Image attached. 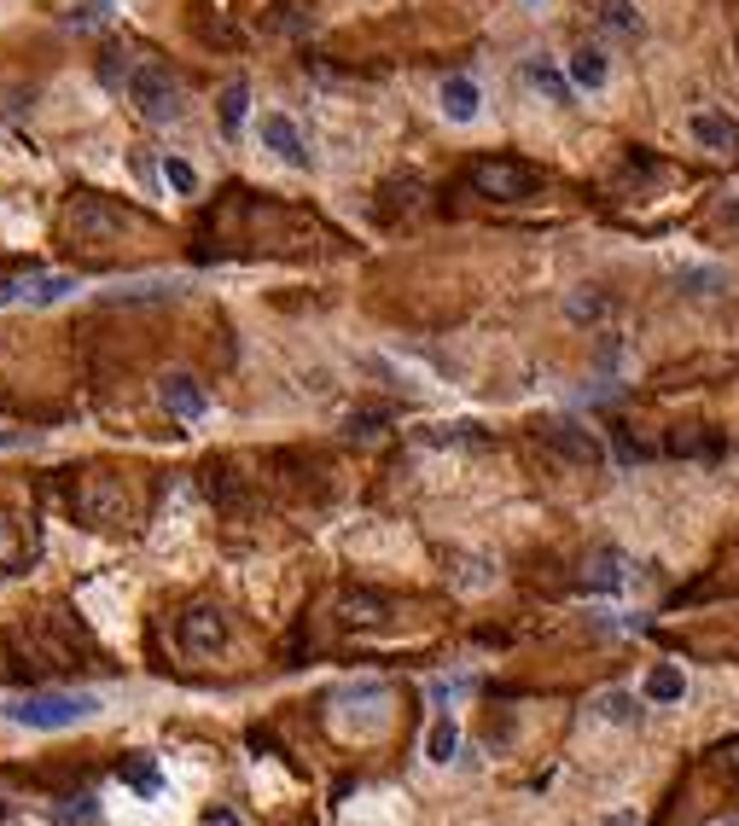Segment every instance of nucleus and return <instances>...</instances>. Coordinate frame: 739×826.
I'll list each match as a JSON object with an SVG mask.
<instances>
[{
	"label": "nucleus",
	"mask_w": 739,
	"mask_h": 826,
	"mask_svg": "<svg viewBox=\"0 0 739 826\" xmlns=\"http://www.w3.org/2000/svg\"><path fill=\"white\" fill-rule=\"evenodd\" d=\"M647 699H652V705H681V699H687L681 663H652V669H647Z\"/></svg>",
	"instance_id": "13"
},
{
	"label": "nucleus",
	"mask_w": 739,
	"mask_h": 826,
	"mask_svg": "<svg viewBox=\"0 0 739 826\" xmlns=\"http://www.w3.org/2000/svg\"><path fill=\"white\" fill-rule=\"evenodd\" d=\"M76 292V274H41V279H7L0 286V303H30V308H47Z\"/></svg>",
	"instance_id": "9"
},
{
	"label": "nucleus",
	"mask_w": 739,
	"mask_h": 826,
	"mask_svg": "<svg viewBox=\"0 0 739 826\" xmlns=\"http://www.w3.org/2000/svg\"><path fill=\"white\" fill-rule=\"evenodd\" d=\"M454 751H461V728H454L449 716L431 721V734H425V757L431 763H454Z\"/></svg>",
	"instance_id": "17"
},
{
	"label": "nucleus",
	"mask_w": 739,
	"mask_h": 826,
	"mask_svg": "<svg viewBox=\"0 0 739 826\" xmlns=\"http://www.w3.org/2000/svg\"><path fill=\"white\" fill-rule=\"evenodd\" d=\"M594 18H600V30H611L618 41H641L647 36V18L634 12V0H600Z\"/></svg>",
	"instance_id": "12"
},
{
	"label": "nucleus",
	"mask_w": 739,
	"mask_h": 826,
	"mask_svg": "<svg viewBox=\"0 0 739 826\" xmlns=\"http://www.w3.org/2000/svg\"><path fill=\"white\" fill-rule=\"evenodd\" d=\"M373 431H385V413H355L349 420V436H373Z\"/></svg>",
	"instance_id": "27"
},
{
	"label": "nucleus",
	"mask_w": 739,
	"mask_h": 826,
	"mask_svg": "<svg viewBox=\"0 0 739 826\" xmlns=\"http://www.w3.org/2000/svg\"><path fill=\"white\" fill-rule=\"evenodd\" d=\"M111 7H117V0H76V7H70V23H76V30H88V23H106Z\"/></svg>",
	"instance_id": "25"
},
{
	"label": "nucleus",
	"mask_w": 739,
	"mask_h": 826,
	"mask_svg": "<svg viewBox=\"0 0 739 826\" xmlns=\"http://www.w3.org/2000/svg\"><path fill=\"white\" fill-rule=\"evenodd\" d=\"M542 443L559 460H571V466H600V460H605L600 436L589 425H577V420H542Z\"/></svg>",
	"instance_id": "6"
},
{
	"label": "nucleus",
	"mask_w": 739,
	"mask_h": 826,
	"mask_svg": "<svg viewBox=\"0 0 739 826\" xmlns=\"http://www.w3.org/2000/svg\"><path fill=\"white\" fill-rule=\"evenodd\" d=\"M681 292H687V297H717V292H722V274H717V268H704V274H681Z\"/></svg>",
	"instance_id": "26"
},
{
	"label": "nucleus",
	"mask_w": 739,
	"mask_h": 826,
	"mask_svg": "<svg viewBox=\"0 0 739 826\" xmlns=\"http://www.w3.org/2000/svg\"><path fill=\"white\" fill-rule=\"evenodd\" d=\"M472 187H477L483 198L513 204V198H530V193H536V169H530V164H513V158H483V164H472Z\"/></svg>",
	"instance_id": "4"
},
{
	"label": "nucleus",
	"mask_w": 739,
	"mask_h": 826,
	"mask_svg": "<svg viewBox=\"0 0 739 826\" xmlns=\"http://www.w3.org/2000/svg\"><path fill=\"white\" fill-rule=\"evenodd\" d=\"M65 234H70V245L76 239H82V245H111V239H129L135 234V216L117 210V204H106V198H82V204H70Z\"/></svg>",
	"instance_id": "3"
},
{
	"label": "nucleus",
	"mask_w": 739,
	"mask_h": 826,
	"mask_svg": "<svg viewBox=\"0 0 739 826\" xmlns=\"http://www.w3.org/2000/svg\"><path fill=\"white\" fill-rule=\"evenodd\" d=\"M565 70H571V82L577 88H605V76H611V65H605V53H600V47H577V53L565 59Z\"/></svg>",
	"instance_id": "14"
},
{
	"label": "nucleus",
	"mask_w": 739,
	"mask_h": 826,
	"mask_svg": "<svg viewBox=\"0 0 739 826\" xmlns=\"http://www.w3.org/2000/svg\"><path fill=\"white\" fill-rule=\"evenodd\" d=\"M158 169H164V187H169V193H181V198L198 193V169H193L187 158H164Z\"/></svg>",
	"instance_id": "22"
},
{
	"label": "nucleus",
	"mask_w": 739,
	"mask_h": 826,
	"mask_svg": "<svg viewBox=\"0 0 739 826\" xmlns=\"http://www.w3.org/2000/svg\"><path fill=\"white\" fill-rule=\"evenodd\" d=\"M728 826H739V820H728Z\"/></svg>",
	"instance_id": "32"
},
{
	"label": "nucleus",
	"mask_w": 739,
	"mask_h": 826,
	"mask_svg": "<svg viewBox=\"0 0 739 826\" xmlns=\"http://www.w3.org/2000/svg\"><path fill=\"white\" fill-rule=\"evenodd\" d=\"M129 99H135V111L146 122H175L187 111V94H181V82H175L164 65H135L129 70Z\"/></svg>",
	"instance_id": "2"
},
{
	"label": "nucleus",
	"mask_w": 739,
	"mask_h": 826,
	"mask_svg": "<svg viewBox=\"0 0 739 826\" xmlns=\"http://www.w3.org/2000/svg\"><path fill=\"white\" fill-rule=\"evenodd\" d=\"M728 216H733V222H739V204H728Z\"/></svg>",
	"instance_id": "30"
},
{
	"label": "nucleus",
	"mask_w": 739,
	"mask_h": 826,
	"mask_svg": "<svg viewBox=\"0 0 739 826\" xmlns=\"http://www.w3.org/2000/svg\"><path fill=\"white\" fill-rule=\"evenodd\" d=\"M437 99H443V117L449 122H472L483 111V94H477L472 76H449V82L437 88Z\"/></svg>",
	"instance_id": "10"
},
{
	"label": "nucleus",
	"mask_w": 739,
	"mask_h": 826,
	"mask_svg": "<svg viewBox=\"0 0 739 826\" xmlns=\"http://www.w3.org/2000/svg\"><path fill=\"white\" fill-rule=\"evenodd\" d=\"M204 826H245L234 809H210V815H204Z\"/></svg>",
	"instance_id": "28"
},
{
	"label": "nucleus",
	"mask_w": 739,
	"mask_h": 826,
	"mask_svg": "<svg viewBox=\"0 0 739 826\" xmlns=\"http://www.w3.org/2000/svg\"><path fill=\"white\" fill-rule=\"evenodd\" d=\"M623 582H629L623 553H594L589 559V577H582V588H589V593H618Z\"/></svg>",
	"instance_id": "15"
},
{
	"label": "nucleus",
	"mask_w": 739,
	"mask_h": 826,
	"mask_svg": "<svg viewBox=\"0 0 739 826\" xmlns=\"http://www.w3.org/2000/svg\"><path fill=\"white\" fill-rule=\"evenodd\" d=\"M687 128H693V140L710 146V151H733L739 146V122L728 111H693V122H687Z\"/></svg>",
	"instance_id": "11"
},
{
	"label": "nucleus",
	"mask_w": 739,
	"mask_h": 826,
	"mask_svg": "<svg viewBox=\"0 0 739 826\" xmlns=\"http://www.w3.org/2000/svg\"><path fill=\"white\" fill-rule=\"evenodd\" d=\"M175 640H181L187 658H216L227 647V617L216 606H193V611H181V623H175Z\"/></svg>",
	"instance_id": "5"
},
{
	"label": "nucleus",
	"mask_w": 739,
	"mask_h": 826,
	"mask_svg": "<svg viewBox=\"0 0 739 826\" xmlns=\"http://www.w3.org/2000/svg\"><path fill=\"white\" fill-rule=\"evenodd\" d=\"M158 396H164V407L175 413V420H187V425H198L204 413H210V396H204V384L193 373H164Z\"/></svg>",
	"instance_id": "8"
},
{
	"label": "nucleus",
	"mask_w": 739,
	"mask_h": 826,
	"mask_svg": "<svg viewBox=\"0 0 739 826\" xmlns=\"http://www.w3.org/2000/svg\"><path fill=\"white\" fill-rule=\"evenodd\" d=\"M565 315H571V321H600V315H611V303H605L600 292H571V297H565Z\"/></svg>",
	"instance_id": "23"
},
{
	"label": "nucleus",
	"mask_w": 739,
	"mask_h": 826,
	"mask_svg": "<svg viewBox=\"0 0 739 826\" xmlns=\"http://www.w3.org/2000/svg\"><path fill=\"white\" fill-rule=\"evenodd\" d=\"M122 780H129L140 797H158L164 791V774H158V763L151 757H135V763H122Z\"/></svg>",
	"instance_id": "20"
},
{
	"label": "nucleus",
	"mask_w": 739,
	"mask_h": 826,
	"mask_svg": "<svg viewBox=\"0 0 739 826\" xmlns=\"http://www.w3.org/2000/svg\"><path fill=\"white\" fill-rule=\"evenodd\" d=\"M524 76H530V82H536V88L553 99V106H571V88H577V82H571V70H553V65H542V59H536V65H524Z\"/></svg>",
	"instance_id": "16"
},
{
	"label": "nucleus",
	"mask_w": 739,
	"mask_h": 826,
	"mask_svg": "<svg viewBox=\"0 0 739 826\" xmlns=\"http://www.w3.org/2000/svg\"><path fill=\"white\" fill-rule=\"evenodd\" d=\"M344 617L349 623H378V617H385V600H373V593H344Z\"/></svg>",
	"instance_id": "24"
},
{
	"label": "nucleus",
	"mask_w": 739,
	"mask_h": 826,
	"mask_svg": "<svg viewBox=\"0 0 739 826\" xmlns=\"http://www.w3.org/2000/svg\"><path fill=\"white\" fill-rule=\"evenodd\" d=\"M245 117H250V88H245V82H234V88L221 94V135L234 140L239 128H245Z\"/></svg>",
	"instance_id": "18"
},
{
	"label": "nucleus",
	"mask_w": 739,
	"mask_h": 826,
	"mask_svg": "<svg viewBox=\"0 0 739 826\" xmlns=\"http://www.w3.org/2000/svg\"><path fill=\"white\" fill-rule=\"evenodd\" d=\"M164 297H175V279H140V286L106 292V303H164Z\"/></svg>",
	"instance_id": "19"
},
{
	"label": "nucleus",
	"mask_w": 739,
	"mask_h": 826,
	"mask_svg": "<svg viewBox=\"0 0 739 826\" xmlns=\"http://www.w3.org/2000/svg\"><path fill=\"white\" fill-rule=\"evenodd\" d=\"M594 716L600 721H641V705H634V692H600V705H594Z\"/></svg>",
	"instance_id": "21"
},
{
	"label": "nucleus",
	"mask_w": 739,
	"mask_h": 826,
	"mask_svg": "<svg viewBox=\"0 0 739 826\" xmlns=\"http://www.w3.org/2000/svg\"><path fill=\"white\" fill-rule=\"evenodd\" d=\"M733 774H739V757H733Z\"/></svg>",
	"instance_id": "31"
},
{
	"label": "nucleus",
	"mask_w": 739,
	"mask_h": 826,
	"mask_svg": "<svg viewBox=\"0 0 739 826\" xmlns=\"http://www.w3.org/2000/svg\"><path fill=\"white\" fill-rule=\"evenodd\" d=\"M0 716L18 721V728H36V734H59V728H76V721L99 716V692L41 687V692H18V699H7V705H0Z\"/></svg>",
	"instance_id": "1"
},
{
	"label": "nucleus",
	"mask_w": 739,
	"mask_h": 826,
	"mask_svg": "<svg viewBox=\"0 0 739 826\" xmlns=\"http://www.w3.org/2000/svg\"><path fill=\"white\" fill-rule=\"evenodd\" d=\"M605 826H641V815H634V809H618V815H605Z\"/></svg>",
	"instance_id": "29"
},
{
	"label": "nucleus",
	"mask_w": 739,
	"mask_h": 826,
	"mask_svg": "<svg viewBox=\"0 0 739 826\" xmlns=\"http://www.w3.org/2000/svg\"><path fill=\"white\" fill-rule=\"evenodd\" d=\"M257 135H263V146L274 151L279 164H292V169H309V164H315L309 146H303V128H297L286 111H268V117L257 122Z\"/></svg>",
	"instance_id": "7"
}]
</instances>
